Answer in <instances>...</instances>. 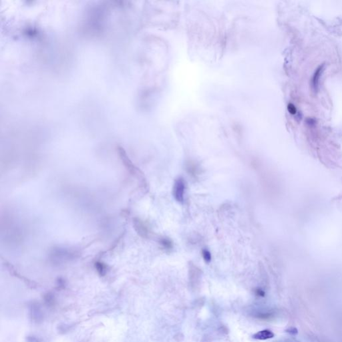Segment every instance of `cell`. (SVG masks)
Here are the masks:
<instances>
[{
  "label": "cell",
  "mask_w": 342,
  "mask_h": 342,
  "mask_svg": "<svg viewBox=\"0 0 342 342\" xmlns=\"http://www.w3.org/2000/svg\"><path fill=\"white\" fill-rule=\"evenodd\" d=\"M185 181L182 178H178L175 181L173 186V196L179 203H182L185 192Z\"/></svg>",
  "instance_id": "obj_1"
},
{
  "label": "cell",
  "mask_w": 342,
  "mask_h": 342,
  "mask_svg": "<svg viewBox=\"0 0 342 342\" xmlns=\"http://www.w3.org/2000/svg\"><path fill=\"white\" fill-rule=\"evenodd\" d=\"M274 334L269 330H264L257 332L253 335V338L257 340H267L273 338Z\"/></svg>",
  "instance_id": "obj_2"
},
{
  "label": "cell",
  "mask_w": 342,
  "mask_h": 342,
  "mask_svg": "<svg viewBox=\"0 0 342 342\" xmlns=\"http://www.w3.org/2000/svg\"><path fill=\"white\" fill-rule=\"evenodd\" d=\"M202 254H203V259L204 260L206 261V262H210V261H211V254H210V253L208 251V250H203V252H202Z\"/></svg>",
  "instance_id": "obj_3"
},
{
  "label": "cell",
  "mask_w": 342,
  "mask_h": 342,
  "mask_svg": "<svg viewBox=\"0 0 342 342\" xmlns=\"http://www.w3.org/2000/svg\"><path fill=\"white\" fill-rule=\"evenodd\" d=\"M255 295L258 297H265V292L261 288H257L255 289Z\"/></svg>",
  "instance_id": "obj_4"
},
{
  "label": "cell",
  "mask_w": 342,
  "mask_h": 342,
  "mask_svg": "<svg viewBox=\"0 0 342 342\" xmlns=\"http://www.w3.org/2000/svg\"><path fill=\"white\" fill-rule=\"evenodd\" d=\"M162 244H163L164 247L166 248H171L172 247V243H171L168 239H163L162 241Z\"/></svg>",
  "instance_id": "obj_5"
},
{
  "label": "cell",
  "mask_w": 342,
  "mask_h": 342,
  "mask_svg": "<svg viewBox=\"0 0 342 342\" xmlns=\"http://www.w3.org/2000/svg\"><path fill=\"white\" fill-rule=\"evenodd\" d=\"M288 109H289V112H290L291 113H292V114H295V108H294V107H293V106L291 107L290 105H289V107H288Z\"/></svg>",
  "instance_id": "obj_6"
}]
</instances>
